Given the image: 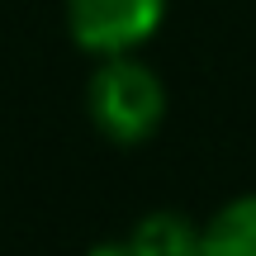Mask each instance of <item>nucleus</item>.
Segmentation results:
<instances>
[{
    "mask_svg": "<svg viewBox=\"0 0 256 256\" xmlns=\"http://www.w3.org/2000/svg\"><path fill=\"white\" fill-rule=\"evenodd\" d=\"M138 256H200L204 247V228H194L185 214L176 209H156V214H142L138 228L128 232Z\"/></svg>",
    "mask_w": 256,
    "mask_h": 256,
    "instance_id": "nucleus-3",
    "label": "nucleus"
},
{
    "mask_svg": "<svg viewBox=\"0 0 256 256\" xmlns=\"http://www.w3.org/2000/svg\"><path fill=\"white\" fill-rule=\"evenodd\" d=\"M86 256H138V252H133V242H128V238H110V242H95Z\"/></svg>",
    "mask_w": 256,
    "mask_h": 256,
    "instance_id": "nucleus-5",
    "label": "nucleus"
},
{
    "mask_svg": "<svg viewBox=\"0 0 256 256\" xmlns=\"http://www.w3.org/2000/svg\"><path fill=\"white\" fill-rule=\"evenodd\" d=\"M171 0H66V34L90 57H119L152 43Z\"/></svg>",
    "mask_w": 256,
    "mask_h": 256,
    "instance_id": "nucleus-2",
    "label": "nucleus"
},
{
    "mask_svg": "<svg viewBox=\"0 0 256 256\" xmlns=\"http://www.w3.org/2000/svg\"><path fill=\"white\" fill-rule=\"evenodd\" d=\"M200 256H256V190L228 200L204 223Z\"/></svg>",
    "mask_w": 256,
    "mask_h": 256,
    "instance_id": "nucleus-4",
    "label": "nucleus"
},
{
    "mask_svg": "<svg viewBox=\"0 0 256 256\" xmlns=\"http://www.w3.org/2000/svg\"><path fill=\"white\" fill-rule=\"evenodd\" d=\"M86 110H90V124L100 128V138L119 147H138L166 119V86L133 52L100 57L90 86H86Z\"/></svg>",
    "mask_w": 256,
    "mask_h": 256,
    "instance_id": "nucleus-1",
    "label": "nucleus"
}]
</instances>
